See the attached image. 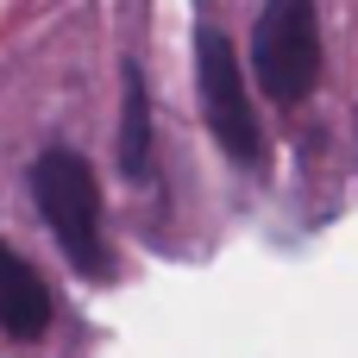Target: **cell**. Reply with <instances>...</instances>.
Here are the masks:
<instances>
[{"mask_svg":"<svg viewBox=\"0 0 358 358\" xmlns=\"http://www.w3.org/2000/svg\"><path fill=\"white\" fill-rule=\"evenodd\" d=\"M120 170L132 176V182H145L151 176V94H145V76H138V63H126L120 69Z\"/></svg>","mask_w":358,"mask_h":358,"instance_id":"5b68a950","label":"cell"},{"mask_svg":"<svg viewBox=\"0 0 358 358\" xmlns=\"http://www.w3.org/2000/svg\"><path fill=\"white\" fill-rule=\"evenodd\" d=\"M195 82H201V107H208V132L220 138V151L239 164V170H258L264 164V126H258V107L245 101V69H239V50L220 25H195Z\"/></svg>","mask_w":358,"mask_h":358,"instance_id":"7a4b0ae2","label":"cell"},{"mask_svg":"<svg viewBox=\"0 0 358 358\" xmlns=\"http://www.w3.org/2000/svg\"><path fill=\"white\" fill-rule=\"evenodd\" d=\"M50 315H57V296H50V283L0 239V334H13V340H38L44 327H50Z\"/></svg>","mask_w":358,"mask_h":358,"instance_id":"277c9868","label":"cell"},{"mask_svg":"<svg viewBox=\"0 0 358 358\" xmlns=\"http://www.w3.org/2000/svg\"><path fill=\"white\" fill-rule=\"evenodd\" d=\"M31 201H38V220L50 227V239L63 245V258L82 271V277H107L113 258H107V227H101V189H94V170L82 151H44L31 164Z\"/></svg>","mask_w":358,"mask_h":358,"instance_id":"6da1fadb","label":"cell"},{"mask_svg":"<svg viewBox=\"0 0 358 358\" xmlns=\"http://www.w3.org/2000/svg\"><path fill=\"white\" fill-rule=\"evenodd\" d=\"M252 69H258V88L277 107L308 101V88L321 76V25H315L308 0H271L258 13V25H252Z\"/></svg>","mask_w":358,"mask_h":358,"instance_id":"3957f363","label":"cell"}]
</instances>
